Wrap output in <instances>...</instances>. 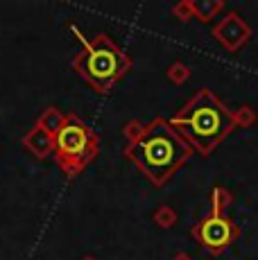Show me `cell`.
Wrapping results in <instances>:
<instances>
[{"label":"cell","mask_w":258,"mask_h":260,"mask_svg":"<svg viewBox=\"0 0 258 260\" xmlns=\"http://www.w3.org/2000/svg\"><path fill=\"white\" fill-rule=\"evenodd\" d=\"M125 154L154 186H163L188 161L192 147L172 129L170 122L158 118L129 141Z\"/></svg>","instance_id":"obj_1"},{"label":"cell","mask_w":258,"mask_h":260,"mask_svg":"<svg viewBox=\"0 0 258 260\" xmlns=\"http://www.w3.org/2000/svg\"><path fill=\"white\" fill-rule=\"evenodd\" d=\"M172 129L188 145L208 154L224 141L236 127V116L211 91H200L170 120Z\"/></svg>","instance_id":"obj_2"},{"label":"cell","mask_w":258,"mask_h":260,"mask_svg":"<svg viewBox=\"0 0 258 260\" xmlns=\"http://www.w3.org/2000/svg\"><path fill=\"white\" fill-rule=\"evenodd\" d=\"M73 32L82 41V52L73 59V68L98 93H107L127 73L129 68L127 54L107 34H95L93 39H86L75 25H73Z\"/></svg>","instance_id":"obj_3"},{"label":"cell","mask_w":258,"mask_h":260,"mask_svg":"<svg viewBox=\"0 0 258 260\" xmlns=\"http://www.w3.org/2000/svg\"><path fill=\"white\" fill-rule=\"evenodd\" d=\"M100 141L93 127L77 116H66V122L54 134V158L66 174L75 177L95 158Z\"/></svg>","instance_id":"obj_4"},{"label":"cell","mask_w":258,"mask_h":260,"mask_svg":"<svg viewBox=\"0 0 258 260\" xmlns=\"http://www.w3.org/2000/svg\"><path fill=\"white\" fill-rule=\"evenodd\" d=\"M229 204V192L222 188H215L211 194V208L204 217L192 229V236L200 242V247L211 256H217L224 249L231 247V242L238 238V226L231 222V217L224 213V206Z\"/></svg>","instance_id":"obj_5"},{"label":"cell","mask_w":258,"mask_h":260,"mask_svg":"<svg viewBox=\"0 0 258 260\" xmlns=\"http://www.w3.org/2000/svg\"><path fill=\"white\" fill-rule=\"evenodd\" d=\"M215 37H217V41H222L229 50H236L249 37V25L242 21L240 16H236V14H229L227 21L215 27Z\"/></svg>","instance_id":"obj_6"},{"label":"cell","mask_w":258,"mask_h":260,"mask_svg":"<svg viewBox=\"0 0 258 260\" xmlns=\"http://www.w3.org/2000/svg\"><path fill=\"white\" fill-rule=\"evenodd\" d=\"M23 145H25L27 152H32L37 158H46L48 154L54 149V136H50L48 132L34 127L32 132H27L23 136Z\"/></svg>","instance_id":"obj_7"},{"label":"cell","mask_w":258,"mask_h":260,"mask_svg":"<svg viewBox=\"0 0 258 260\" xmlns=\"http://www.w3.org/2000/svg\"><path fill=\"white\" fill-rule=\"evenodd\" d=\"M66 122V116H63L59 109H54V107H48L46 111L41 113V118H39V122H37V127L39 129H43V132H48L50 136H54V134L61 129V124Z\"/></svg>","instance_id":"obj_8"},{"label":"cell","mask_w":258,"mask_h":260,"mask_svg":"<svg viewBox=\"0 0 258 260\" xmlns=\"http://www.w3.org/2000/svg\"><path fill=\"white\" fill-rule=\"evenodd\" d=\"M86 260H91V258H86Z\"/></svg>","instance_id":"obj_9"}]
</instances>
